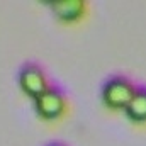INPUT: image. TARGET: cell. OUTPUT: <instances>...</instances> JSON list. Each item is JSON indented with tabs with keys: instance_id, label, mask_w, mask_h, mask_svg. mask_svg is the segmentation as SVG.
Wrapping results in <instances>:
<instances>
[{
	"instance_id": "obj_1",
	"label": "cell",
	"mask_w": 146,
	"mask_h": 146,
	"mask_svg": "<svg viewBox=\"0 0 146 146\" xmlns=\"http://www.w3.org/2000/svg\"><path fill=\"white\" fill-rule=\"evenodd\" d=\"M136 92V85L124 75H112L100 87V99L112 110H126Z\"/></svg>"
},
{
	"instance_id": "obj_2",
	"label": "cell",
	"mask_w": 146,
	"mask_h": 146,
	"mask_svg": "<svg viewBox=\"0 0 146 146\" xmlns=\"http://www.w3.org/2000/svg\"><path fill=\"white\" fill-rule=\"evenodd\" d=\"M66 109V95L61 87L49 85L39 97L34 99V110L46 121H56Z\"/></svg>"
},
{
	"instance_id": "obj_3",
	"label": "cell",
	"mask_w": 146,
	"mask_h": 146,
	"mask_svg": "<svg viewBox=\"0 0 146 146\" xmlns=\"http://www.w3.org/2000/svg\"><path fill=\"white\" fill-rule=\"evenodd\" d=\"M17 82L21 90L36 99L39 97L49 85H48V78H46V72L41 65H37L36 61H26L17 73Z\"/></svg>"
},
{
	"instance_id": "obj_4",
	"label": "cell",
	"mask_w": 146,
	"mask_h": 146,
	"mask_svg": "<svg viewBox=\"0 0 146 146\" xmlns=\"http://www.w3.org/2000/svg\"><path fill=\"white\" fill-rule=\"evenodd\" d=\"M49 5L53 14L61 22H75L85 14L87 3L82 0H56V2H51Z\"/></svg>"
},
{
	"instance_id": "obj_5",
	"label": "cell",
	"mask_w": 146,
	"mask_h": 146,
	"mask_svg": "<svg viewBox=\"0 0 146 146\" xmlns=\"http://www.w3.org/2000/svg\"><path fill=\"white\" fill-rule=\"evenodd\" d=\"M126 117L136 124H145L146 122V87L139 85L136 87V92L131 99V102L126 107Z\"/></svg>"
},
{
	"instance_id": "obj_6",
	"label": "cell",
	"mask_w": 146,
	"mask_h": 146,
	"mask_svg": "<svg viewBox=\"0 0 146 146\" xmlns=\"http://www.w3.org/2000/svg\"><path fill=\"white\" fill-rule=\"evenodd\" d=\"M46 146H66V145L61 143V141H51V143H48Z\"/></svg>"
}]
</instances>
